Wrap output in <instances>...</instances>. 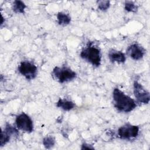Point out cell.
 <instances>
[{
  "label": "cell",
  "instance_id": "12",
  "mask_svg": "<svg viewBox=\"0 0 150 150\" xmlns=\"http://www.w3.org/2000/svg\"><path fill=\"white\" fill-rule=\"evenodd\" d=\"M57 19L58 23L62 26H66L69 25L71 21L70 16L68 14L62 12H60L57 13Z\"/></svg>",
  "mask_w": 150,
  "mask_h": 150
},
{
  "label": "cell",
  "instance_id": "10",
  "mask_svg": "<svg viewBox=\"0 0 150 150\" xmlns=\"http://www.w3.org/2000/svg\"><path fill=\"white\" fill-rule=\"evenodd\" d=\"M110 60L112 62L123 63L126 60V57L124 53L115 49H111L108 54Z\"/></svg>",
  "mask_w": 150,
  "mask_h": 150
},
{
  "label": "cell",
  "instance_id": "5",
  "mask_svg": "<svg viewBox=\"0 0 150 150\" xmlns=\"http://www.w3.org/2000/svg\"><path fill=\"white\" fill-rule=\"evenodd\" d=\"M139 131L138 126L127 124L118 128V135L121 139L129 140L136 138L138 135Z\"/></svg>",
  "mask_w": 150,
  "mask_h": 150
},
{
  "label": "cell",
  "instance_id": "17",
  "mask_svg": "<svg viewBox=\"0 0 150 150\" xmlns=\"http://www.w3.org/2000/svg\"><path fill=\"white\" fill-rule=\"evenodd\" d=\"M81 149H94V148L91 145L86 143H84L82 144Z\"/></svg>",
  "mask_w": 150,
  "mask_h": 150
},
{
  "label": "cell",
  "instance_id": "13",
  "mask_svg": "<svg viewBox=\"0 0 150 150\" xmlns=\"http://www.w3.org/2000/svg\"><path fill=\"white\" fill-rule=\"evenodd\" d=\"M26 6L25 3L21 1H15L13 4L12 9L15 13H23Z\"/></svg>",
  "mask_w": 150,
  "mask_h": 150
},
{
  "label": "cell",
  "instance_id": "3",
  "mask_svg": "<svg viewBox=\"0 0 150 150\" xmlns=\"http://www.w3.org/2000/svg\"><path fill=\"white\" fill-rule=\"evenodd\" d=\"M52 75L60 83L71 81L76 77L75 71L66 66L55 67L53 70Z\"/></svg>",
  "mask_w": 150,
  "mask_h": 150
},
{
  "label": "cell",
  "instance_id": "14",
  "mask_svg": "<svg viewBox=\"0 0 150 150\" xmlns=\"http://www.w3.org/2000/svg\"><path fill=\"white\" fill-rule=\"evenodd\" d=\"M55 144V139L52 136H46L43 139V144L45 148L50 149L54 146Z\"/></svg>",
  "mask_w": 150,
  "mask_h": 150
},
{
  "label": "cell",
  "instance_id": "4",
  "mask_svg": "<svg viewBox=\"0 0 150 150\" xmlns=\"http://www.w3.org/2000/svg\"><path fill=\"white\" fill-rule=\"evenodd\" d=\"M18 71L27 80H32L37 75L38 68L33 63L25 60L21 62L18 66Z\"/></svg>",
  "mask_w": 150,
  "mask_h": 150
},
{
  "label": "cell",
  "instance_id": "1",
  "mask_svg": "<svg viewBox=\"0 0 150 150\" xmlns=\"http://www.w3.org/2000/svg\"><path fill=\"white\" fill-rule=\"evenodd\" d=\"M112 98L114 107L120 112H129L137 107V104L134 100L126 95L118 88L114 89Z\"/></svg>",
  "mask_w": 150,
  "mask_h": 150
},
{
  "label": "cell",
  "instance_id": "15",
  "mask_svg": "<svg viewBox=\"0 0 150 150\" xmlns=\"http://www.w3.org/2000/svg\"><path fill=\"white\" fill-rule=\"evenodd\" d=\"M125 9L128 12H135L138 10V6L132 1H126L125 2Z\"/></svg>",
  "mask_w": 150,
  "mask_h": 150
},
{
  "label": "cell",
  "instance_id": "9",
  "mask_svg": "<svg viewBox=\"0 0 150 150\" xmlns=\"http://www.w3.org/2000/svg\"><path fill=\"white\" fill-rule=\"evenodd\" d=\"M18 134V130L15 127L9 124H7L4 130H2L1 132L0 146H3L5 145L9 141L12 135H15Z\"/></svg>",
  "mask_w": 150,
  "mask_h": 150
},
{
  "label": "cell",
  "instance_id": "16",
  "mask_svg": "<svg viewBox=\"0 0 150 150\" xmlns=\"http://www.w3.org/2000/svg\"><path fill=\"white\" fill-rule=\"evenodd\" d=\"M98 8L101 11H106L110 6L109 1H97Z\"/></svg>",
  "mask_w": 150,
  "mask_h": 150
},
{
  "label": "cell",
  "instance_id": "11",
  "mask_svg": "<svg viewBox=\"0 0 150 150\" xmlns=\"http://www.w3.org/2000/svg\"><path fill=\"white\" fill-rule=\"evenodd\" d=\"M56 105L64 111H70L74 107L75 104L71 101L59 98L56 103Z\"/></svg>",
  "mask_w": 150,
  "mask_h": 150
},
{
  "label": "cell",
  "instance_id": "6",
  "mask_svg": "<svg viewBox=\"0 0 150 150\" xmlns=\"http://www.w3.org/2000/svg\"><path fill=\"white\" fill-rule=\"evenodd\" d=\"M15 124L17 128L22 131L30 133L33 130V124L30 117L25 112L16 116Z\"/></svg>",
  "mask_w": 150,
  "mask_h": 150
},
{
  "label": "cell",
  "instance_id": "7",
  "mask_svg": "<svg viewBox=\"0 0 150 150\" xmlns=\"http://www.w3.org/2000/svg\"><path fill=\"white\" fill-rule=\"evenodd\" d=\"M133 87L134 94L137 101L139 103L148 104L150 99L149 93L137 81H134Z\"/></svg>",
  "mask_w": 150,
  "mask_h": 150
},
{
  "label": "cell",
  "instance_id": "8",
  "mask_svg": "<svg viewBox=\"0 0 150 150\" xmlns=\"http://www.w3.org/2000/svg\"><path fill=\"white\" fill-rule=\"evenodd\" d=\"M127 53L133 60H139L144 57L145 50L144 48L139 44L133 43L127 48Z\"/></svg>",
  "mask_w": 150,
  "mask_h": 150
},
{
  "label": "cell",
  "instance_id": "2",
  "mask_svg": "<svg viewBox=\"0 0 150 150\" xmlns=\"http://www.w3.org/2000/svg\"><path fill=\"white\" fill-rule=\"evenodd\" d=\"M80 57L90 63L93 66L98 67L101 64V55L100 50L91 43H88L86 47L80 53Z\"/></svg>",
  "mask_w": 150,
  "mask_h": 150
}]
</instances>
